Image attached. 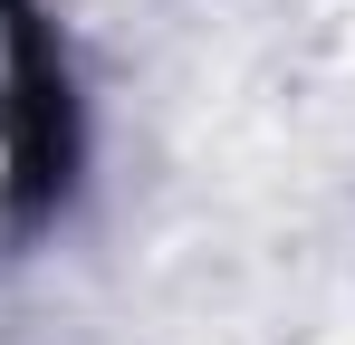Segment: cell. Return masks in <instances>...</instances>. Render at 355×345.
I'll use <instances>...</instances> for the list:
<instances>
[{
  "instance_id": "1",
  "label": "cell",
  "mask_w": 355,
  "mask_h": 345,
  "mask_svg": "<svg viewBox=\"0 0 355 345\" xmlns=\"http://www.w3.org/2000/svg\"><path fill=\"white\" fill-rule=\"evenodd\" d=\"M0 125H10V211L29 221V211L67 202V182H77V96H67V67H58L29 0H10V115Z\"/></svg>"
}]
</instances>
